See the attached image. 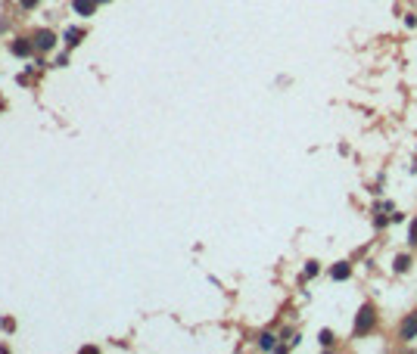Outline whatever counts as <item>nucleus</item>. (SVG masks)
I'll use <instances>...</instances> for the list:
<instances>
[{
    "label": "nucleus",
    "instance_id": "nucleus-1",
    "mask_svg": "<svg viewBox=\"0 0 417 354\" xmlns=\"http://www.w3.org/2000/svg\"><path fill=\"white\" fill-rule=\"evenodd\" d=\"M374 323H377V308L374 304H364L361 311H358V317H355V336H367L370 329H374Z\"/></svg>",
    "mask_w": 417,
    "mask_h": 354
},
{
    "label": "nucleus",
    "instance_id": "nucleus-2",
    "mask_svg": "<svg viewBox=\"0 0 417 354\" xmlns=\"http://www.w3.org/2000/svg\"><path fill=\"white\" fill-rule=\"evenodd\" d=\"M399 339H402V342L417 339V311H414V314H408V317L402 320V326H399Z\"/></svg>",
    "mask_w": 417,
    "mask_h": 354
},
{
    "label": "nucleus",
    "instance_id": "nucleus-3",
    "mask_svg": "<svg viewBox=\"0 0 417 354\" xmlns=\"http://www.w3.org/2000/svg\"><path fill=\"white\" fill-rule=\"evenodd\" d=\"M53 44H56V34L53 31H47V28L34 31V47H38V50H53Z\"/></svg>",
    "mask_w": 417,
    "mask_h": 354
},
{
    "label": "nucleus",
    "instance_id": "nucleus-4",
    "mask_svg": "<svg viewBox=\"0 0 417 354\" xmlns=\"http://www.w3.org/2000/svg\"><path fill=\"white\" fill-rule=\"evenodd\" d=\"M330 277H333V280H349V277H352V267H349V261H340V264H333V267H330Z\"/></svg>",
    "mask_w": 417,
    "mask_h": 354
},
{
    "label": "nucleus",
    "instance_id": "nucleus-5",
    "mask_svg": "<svg viewBox=\"0 0 417 354\" xmlns=\"http://www.w3.org/2000/svg\"><path fill=\"white\" fill-rule=\"evenodd\" d=\"M72 6H75L78 16H90V13H94V0H72Z\"/></svg>",
    "mask_w": 417,
    "mask_h": 354
},
{
    "label": "nucleus",
    "instance_id": "nucleus-6",
    "mask_svg": "<svg viewBox=\"0 0 417 354\" xmlns=\"http://www.w3.org/2000/svg\"><path fill=\"white\" fill-rule=\"evenodd\" d=\"M259 345H262L265 351H274V348H277V336H274V333H262V336H259Z\"/></svg>",
    "mask_w": 417,
    "mask_h": 354
},
{
    "label": "nucleus",
    "instance_id": "nucleus-7",
    "mask_svg": "<svg viewBox=\"0 0 417 354\" xmlns=\"http://www.w3.org/2000/svg\"><path fill=\"white\" fill-rule=\"evenodd\" d=\"M31 47H34V41H16V44H13V53H16V56H28Z\"/></svg>",
    "mask_w": 417,
    "mask_h": 354
},
{
    "label": "nucleus",
    "instance_id": "nucleus-8",
    "mask_svg": "<svg viewBox=\"0 0 417 354\" xmlns=\"http://www.w3.org/2000/svg\"><path fill=\"white\" fill-rule=\"evenodd\" d=\"M408 264H411L408 255H399V258H396V270H399V274H405V270H408Z\"/></svg>",
    "mask_w": 417,
    "mask_h": 354
},
{
    "label": "nucleus",
    "instance_id": "nucleus-9",
    "mask_svg": "<svg viewBox=\"0 0 417 354\" xmlns=\"http://www.w3.org/2000/svg\"><path fill=\"white\" fill-rule=\"evenodd\" d=\"M66 38H69V47H75L78 38H81V31H78V28H69V31H66Z\"/></svg>",
    "mask_w": 417,
    "mask_h": 354
},
{
    "label": "nucleus",
    "instance_id": "nucleus-10",
    "mask_svg": "<svg viewBox=\"0 0 417 354\" xmlns=\"http://www.w3.org/2000/svg\"><path fill=\"white\" fill-rule=\"evenodd\" d=\"M321 345H324V348L333 345V333H330V329H324V333H321Z\"/></svg>",
    "mask_w": 417,
    "mask_h": 354
},
{
    "label": "nucleus",
    "instance_id": "nucleus-11",
    "mask_svg": "<svg viewBox=\"0 0 417 354\" xmlns=\"http://www.w3.org/2000/svg\"><path fill=\"white\" fill-rule=\"evenodd\" d=\"M318 270H321L318 261H308V264H305V277H318Z\"/></svg>",
    "mask_w": 417,
    "mask_h": 354
},
{
    "label": "nucleus",
    "instance_id": "nucleus-12",
    "mask_svg": "<svg viewBox=\"0 0 417 354\" xmlns=\"http://www.w3.org/2000/svg\"><path fill=\"white\" fill-rule=\"evenodd\" d=\"M411 242H417V221L411 224Z\"/></svg>",
    "mask_w": 417,
    "mask_h": 354
},
{
    "label": "nucleus",
    "instance_id": "nucleus-13",
    "mask_svg": "<svg viewBox=\"0 0 417 354\" xmlns=\"http://www.w3.org/2000/svg\"><path fill=\"white\" fill-rule=\"evenodd\" d=\"M19 3H22V6H25V9H31L34 3H38V0H19Z\"/></svg>",
    "mask_w": 417,
    "mask_h": 354
}]
</instances>
